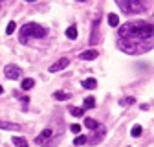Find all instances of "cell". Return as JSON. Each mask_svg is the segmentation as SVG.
I'll use <instances>...</instances> for the list:
<instances>
[{
	"label": "cell",
	"mask_w": 154,
	"mask_h": 147,
	"mask_svg": "<svg viewBox=\"0 0 154 147\" xmlns=\"http://www.w3.org/2000/svg\"><path fill=\"white\" fill-rule=\"evenodd\" d=\"M118 48L130 55H140L154 48V26L143 20L127 22L118 31Z\"/></svg>",
	"instance_id": "cell-1"
},
{
	"label": "cell",
	"mask_w": 154,
	"mask_h": 147,
	"mask_svg": "<svg viewBox=\"0 0 154 147\" xmlns=\"http://www.w3.org/2000/svg\"><path fill=\"white\" fill-rule=\"evenodd\" d=\"M44 35H46V30L42 26L29 22V24H24L20 28V42L22 44H28V41L31 39V37H33V39H42Z\"/></svg>",
	"instance_id": "cell-2"
},
{
	"label": "cell",
	"mask_w": 154,
	"mask_h": 147,
	"mask_svg": "<svg viewBox=\"0 0 154 147\" xmlns=\"http://www.w3.org/2000/svg\"><path fill=\"white\" fill-rule=\"evenodd\" d=\"M116 4L127 15H138V13H143L147 9V4L143 0H116Z\"/></svg>",
	"instance_id": "cell-3"
},
{
	"label": "cell",
	"mask_w": 154,
	"mask_h": 147,
	"mask_svg": "<svg viewBox=\"0 0 154 147\" xmlns=\"http://www.w3.org/2000/svg\"><path fill=\"white\" fill-rule=\"evenodd\" d=\"M105 134H106V127L99 125V127H97V131H95V133H94V134L88 138V143H90V145H97L99 142H103Z\"/></svg>",
	"instance_id": "cell-4"
},
{
	"label": "cell",
	"mask_w": 154,
	"mask_h": 147,
	"mask_svg": "<svg viewBox=\"0 0 154 147\" xmlns=\"http://www.w3.org/2000/svg\"><path fill=\"white\" fill-rule=\"evenodd\" d=\"M4 76H6L8 79H11V81L18 79V77H20V66H17V64H8V66L4 68Z\"/></svg>",
	"instance_id": "cell-5"
},
{
	"label": "cell",
	"mask_w": 154,
	"mask_h": 147,
	"mask_svg": "<svg viewBox=\"0 0 154 147\" xmlns=\"http://www.w3.org/2000/svg\"><path fill=\"white\" fill-rule=\"evenodd\" d=\"M51 136H53V131H51V129H44V131L35 138V145H42V143H46Z\"/></svg>",
	"instance_id": "cell-6"
},
{
	"label": "cell",
	"mask_w": 154,
	"mask_h": 147,
	"mask_svg": "<svg viewBox=\"0 0 154 147\" xmlns=\"http://www.w3.org/2000/svg\"><path fill=\"white\" fill-rule=\"evenodd\" d=\"M99 42V18L94 20V26H92V35H90V44H97Z\"/></svg>",
	"instance_id": "cell-7"
},
{
	"label": "cell",
	"mask_w": 154,
	"mask_h": 147,
	"mask_svg": "<svg viewBox=\"0 0 154 147\" xmlns=\"http://www.w3.org/2000/svg\"><path fill=\"white\" fill-rule=\"evenodd\" d=\"M68 64H70V59L63 57V59H59V61H57V63H53V64L50 66V72H61V70L68 68Z\"/></svg>",
	"instance_id": "cell-8"
},
{
	"label": "cell",
	"mask_w": 154,
	"mask_h": 147,
	"mask_svg": "<svg viewBox=\"0 0 154 147\" xmlns=\"http://www.w3.org/2000/svg\"><path fill=\"white\" fill-rule=\"evenodd\" d=\"M97 55H99V53H97V50H94V48H92V50H86V52L79 53V57H81V59H85V61H94L95 57H97Z\"/></svg>",
	"instance_id": "cell-9"
},
{
	"label": "cell",
	"mask_w": 154,
	"mask_h": 147,
	"mask_svg": "<svg viewBox=\"0 0 154 147\" xmlns=\"http://www.w3.org/2000/svg\"><path fill=\"white\" fill-rule=\"evenodd\" d=\"M0 129H4V131H20V125L11 121H0Z\"/></svg>",
	"instance_id": "cell-10"
},
{
	"label": "cell",
	"mask_w": 154,
	"mask_h": 147,
	"mask_svg": "<svg viewBox=\"0 0 154 147\" xmlns=\"http://www.w3.org/2000/svg\"><path fill=\"white\" fill-rule=\"evenodd\" d=\"M59 142H61V134H53V136H51V138H50L46 143H42L41 147H55V145L59 143Z\"/></svg>",
	"instance_id": "cell-11"
},
{
	"label": "cell",
	"mask_w": 154,
	"mask_h": 147,
	"mask_svg": "<svg viewBox=\"0 0 154 147\" xmlns=\"http://www.w3.org/2000/svg\"><path fill=\"white\" fill-rule=\"evenodd\" d=\"M81 85H83V88H88V90H94L95 86H97V81H95L94 77H90V79H85V81H83Z\"/></svg>",
	"instance_id": "cell-12"
},
{
	"label": "cell",
	"mask_w": 154,
	"mask_h": 147,
	"mask_svg": "<svg viewBox=\"0 0 154 147\" xmlns=\"http://www.w3.org/2000/svg\"><path fill=\"white\" fill-rule=\"evenodd\" d=\"M106 18H108V24H110L112 28H116V26H119V17L116 15V13H110V15H108Z\"/></svg>",
	"instance_id": "cell-13"
},
{
	"label": "cell",
	"mask_w": 154,
	"mask_h": 147,
	"mask_svg": "<svg viewBox=\"0 0 154 147\" xmlns=\"http://www.w3.org/2000/svg\"><path fill=\"white\" fill-rule=\"evenodd\" d=\"M70 114L75 116V118H81V116L85 114V108H83V107H72V108H70Z\"/></svg>",
	"instance_id": "cell-14"
},
{
	"label": "cell",
	"mask_w": 154,
	"mask_h": 147,
	"mask_svg": "<svg viewBox=\"0 0 154 147\" xmlns=\"http://www.w3.org/2000/svg\"><path fill=\"white\" fill-rule=\"evenodd\" d=\"M13 143H15V147H28V142L22 136H13Z\"/></svg>",
	"instance_id": "cell-15"
},
{
	"label": "cell",
	"mask_w": 154,
	"mask_h": 147,
	"mask_svg": "<svg viewBox=\"0 0 154 147\" xmlns=\"http://www.w3.org/2000/svg\"><path fill=\"white\" fill-rule=\"evenodd\" d=\"M85 125H86L88 129H97V127H99V121L94 120V118H86V120H85Z\"/></svg>",
	"instance_id": "cell-16"
},
{
	"label": "cell",
	"mask_w": 154,
	"mask_h": 147,
	"mask_svg": "<svg viewBox=\"0 0 154 147\" xmlns=\"http://www.w3.org/2000/svg\"><path fill=\"white\" fill-rule=\"evenodd\" d=\"M53 98L57 99V101H64V99H70V94H66V92H55V94H53Z\"/></svg>",
	"instance_id": "cell-17"
},
{
	"label": "cell",
	"mask_w": 154,
	"mask_h": 147,
	"mask_svg": "<svg viewBox=\"0 0 154 147\" xmlns=\"http://www.w3.org/2000/svg\"><path fill=\"white\" fill-rule=\"evenodd\" d=\"M66 37H68V39H77V28L75 26H70L68 30H66Z\"/></svg>",
	"instance_id": "cell-18"
},
{
	"label": "cell",
	"mask_w": 154,
	"mask_h": 147,
	"mask_svg": "<svg viewBox=\"0 0 154 147\" xmlns=\"http://www.w3.org/2000/svg\"><path fill=\"white\" fill-rule=\"evenodd\" d=\"M88 142V136H75V140H73V145H83V143H86Z\"/></svg>",
	"instance_id": "cell-19"
},
{
	"label": "cell",
	"mask_w": 154,
	"mask_h": 147,
	"mask_svg": "<svg viewBox=\"0 0 154 147\" xmlns=\"http://www.w3.org/2000/svg\"><path fill=\"white\" fill-rule=\"evenodd\" d=\"M141 131H143V129H141L140 125H134V127H132V131H130V134H132L134 138H138V136L141 134Z\"/></svg>",
	"instance_id": "cell-20"
},
{
	"label": "cell",
	"mask_w": 154,
	"mask_h": 147,
	"mask_svg": "<svg viewBox=\"0 0 154 147\" xmlns=\"http://www.w3.org/2000/svg\"><path fill=\"white\" fill-rule=\"evenodd\" d=\"M94 107H95V99H94V98H86L83 108H94Z\"/></svg>",
	"instance_id": "cell-21"
},
{
	"label": "cell",
	"mask_w": 154,
	"mask_h": 147,
	"mask_svg": "<svg viewBox=\"0 0 154 147\" xmlns=\"http://www.w3.org/2000/svg\"><path fill=\"white\" fill-rule=\"evenodd\" d=\"M134 103H136V99H134V98H125V99H121V101H119V105H121V107H127V105H134Z\"/></svg>",
	"instance_id": "cell-22"
},
{
	"label": "cell",
	"mask_w": 154,
	"mask_h": 147,
	"mask_svg": "<svg viewBox=\"0 0 154 147\" xmlns=\"http://www.w3.org/2000/svg\"><path fill=\"white\" fill-rule=\"evenodd\" d=\"M33 85H35V81H33V79H24V81H22V88H24V90H29Z\"/></svg>",
	"instance_id": "cell-23"
},
{
	"label": "cell",
	"mask_w": 154,
	"mask_h": 147,
	"mask_svg": "<svg viewBox=\"0 0 154 147\" xmlns=\"http://www.w3.org/2000/svg\"><path fill=\"white\" fill-rule=\"evenodd\" d=\"M15 30H17V24H15V22L11 20V22L8 24V28H6V35H11V33H13Z\"/></svg>",
	"instance_id": "cell-24"
},
{
	"label": "cell",
	"mask_w": 154,
	"mask_h": 147,
	"mask_svg": "<svg viewBox=\"0 0 154 147\" xmlns=\"http://www.w3.org/2000/svg\"><path fill=\"white\" fill-rule=\"evenodd\" d=\"M70 131H72L73 134H79V133H81V125H77V123H73V125L70 127Z\"/></svg>",
	"instance_id": "cell-25"
},
{
	"label": "cell",
	"mask_w": 154,
	"mask_h": 147,
	"mask_svg": "<svg viewBox=\"0 0 154 147\" xmlns=\"http://www.w3.org/2000/svg\"><path fill=\"white\" fill-rule=\"evenodd\" d=\"M2 92H4V88H2V86H0V94H2Z\"/></svg>",
	"instance_id": "cell-26"
},
{
	"label": "cell",
	"mask_w": 154,
	"mask_h": 147,
	"mask_svg": "<svg viewBox=\"0 0 154 147\" xmlns=\"http://www.w3.org/2000/svg\"><path fill=\"white\" fill-rule=\"evenodd\" d=\"M77 2H86V0H77Z\"/></svg>",
	"instance_id": "cell-27"
},
{
	"label": "cell",
	"mask_w": 154,
	"mask_h": 147,
	"mask_svg": "<svg viewBox=\"0 0 154 147\" xmlns=\"http://www.w3.org/2000/svg\"><path fill=\"white\" fill-rule=\"evenodd\" d=\"M28 2H35V0H28Z\"/></svg>",
	"instance_id": "cell-28"
},
{
	"label": "cell",
	"mask_w": 154,
	"mask_h": 147,
	"mask_svg": "<svg viewBox=\"0 0 154 147\" xmlns=\"http://www.w3.org/2000/svg\"><path fill=\"white\" fill-rule=\"evenodd\" d=\"M0 2H4V0H0Z\"/></svg>",
	"instance_id": "cell-29"
}]
</instances>
